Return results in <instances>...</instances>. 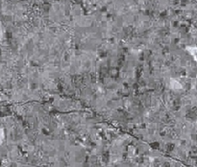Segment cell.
<instances>
[{"label":"cell","instance_id":"6da1fadb","mask_svg":"<svg viewBox=\"0 0 197 167\" xmlns=\"http://www.w3.org/2000/svg\"><path fill=\"white\" fill-rule=\"evenodd\" d=\"M169 85H170V88H172V89H174V90H179V89L183 88V85H182V84L179 82V81H177L174 78H171L170 79Z\"/></svg>","mask_w":197,"mask_h":167},{"label":"cell","instance_id":"7a4b0ae2","mask_svg":"<svg viewBox=\"0 0 197 167\" xmlns=\"http://www.w3.org/2000/svg\"><path fill=\"white\" fill-rule=\"evenodd\" d=\"M189 51V53L192 55V57L194 58V60L197 62V47H188L186 48Z\"/></svg>","mask_w":197,"mask_h":167}]
</instances>
